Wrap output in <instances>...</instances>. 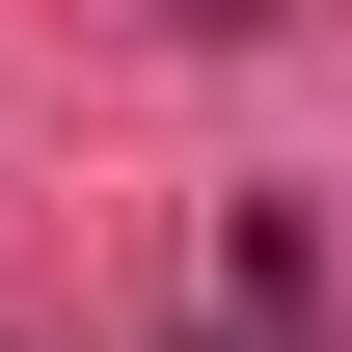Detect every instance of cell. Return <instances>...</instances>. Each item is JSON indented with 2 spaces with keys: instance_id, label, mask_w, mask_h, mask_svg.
Masks as SVG:
<instances>
[{
  "instance_id": "obj_1",
  "label": "cell",
  "mask_w": 352,
  "mask_h": 352,
  "mask_svg": "<svg viewBox=\"0 0 352 352\" xmlns=\"http://www.w3.org/2000/svg\"><path fill=\"white\" fill-rule=\"evenodd\" d=\"M217 352H325V244L298 217H217Z\"/></svg>"
}]
</instances>
